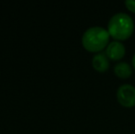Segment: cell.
Masks as SVG:
<instances>
[{
  "instance_id": "cell-3",
  "label": "cell",
  "mask_w": 135,
  "mask_h": 134,
  "mask_svg": "<svg viewBox=\"0 0 135 134\" xmlns=\"http://www.w3.org/2000/svg\"><path fill=\"white\" fill-rule=\"evenodd\" d=\"M117 100L124 107H135V86L131 84H122L117 89Z\"/></svg>"
},
{
  "instance_id": "cell-2",
  "label": "cell",
  "mask_w": 135,
  "mask_h": 134,
  "mask_svg": "<svg viewBox=\"0 0 135 134\" xmlns=\"http://www.w3.org/2000/svg\"><path fill=\"white\" fill-rule=\"evenodd\" d=\"M110 38L107 29L101 26H92L83 33L81 42L87 52L96 54L106 50L110 42Z\"/></svg>"
},
{
  "instance_id": "cell-5",
  "label": "cell",
  "mask_w": 135,
  "mask_h": 134,
  "mask_svg": "<svg viewBox=\"0 0 135 134\" xmlns=\"http://www.w3.org/2000/svg\"><path fill=\"white\" fill-rule=\"evenodd\" d=\"M92 66L98 73H105L109 69L110 61L105 52H98L92 57Z\"/></svg>"
},
{
  "instance_id": "cell-1",
  "label": "cell",
  "mask_w": 135,
  "mask_h": 134,
  "mask_svg": "<svg viewBox=\"0 0 135 134\" xmlns=\"http://www.w3.org/2000/svg\"><path fill=\"white\" fill-rule=\"evenodd\" d=\"M134 20L125 12L112 15L108 22L107 29L114 41H126L134 32Z\"/></svg>"
},
{
  "instance_id": "cell-6",
  "label": "cell",
  "mask_w": 135,
  "mask_h": 134,
  "mask_svg": "<svg viewBox=\"0 0 135 134\" xmlns=\"http://www.w3.org/2000/svg\"><path fill=\"white\" fill-rule=\"evenodd\" d=\"M113 72L116 76L120 79H127L132 76L133 68L127 62H119L113 67Z\"/></svg>"
},
{
  "instance_id": "cell-7",
  "label": "cell",
  "mask_w": 135,
  "mask_h": 134,
  "mask_svg": "<svg viewBox=\"0 0 135 134\" xmlns=\"http://www.w3.org/2000/svg\"><path fill=\"white\" fill-rule=\"evenodd\" d=\"M125 7L132 13H135V0H125Z\"/></svg>"
},
{
  "instance_id": "cell-4",
  "label": "cell",
  "mask_w": 135,
  "mask_h": 134,
  "mask_svg": "<svg viewBox=\"0 0 135 134\" xmlns=\"http://www.w3.org/2000/svg\"><path fill=\"white\" fill-rule=\"evenodd\" d=\"M105 53L109 61H119L126 54V47L122 41H112L108 43L105 50Z\"/></svg>"
},
{
  "instance_id": "cell-8",
  "label": "cell",
  "mask_w": 135,
  "mask_h": 134,
  "mask_svg": "<svg viewBox=\"0 0 135 134\" xmlns=\"http://www.w3.org/2000/svg\"><path fill=\"white\" fill-rule=\"evenodd\" d=\"M132 66L135 70V52H134L133 56H132Z\"/></svg>"
}]
</instances>
